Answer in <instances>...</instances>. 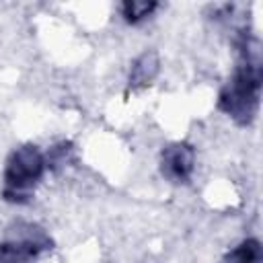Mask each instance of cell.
<instances>
[{
    "mask_svg": "<svg viewBox=\"0 0 263 263\" xmlns=\"http://www.w3.org/2000/svg\"><path fill=\"white\" fill-rule=\"evenodd\" d=\"M238 62L218 95V109L238 125H249L261 99V45L245 29L234 37Z\"/></svg>",
    "mask_w": 263,
    "mask_h": 263,
    "instance_id": "6da1fadb",
    "label": "cell"
},
{
    "mask_svg": "<svg viewBox=\"0 0 263 263\" xmlns=\"http://www.w3.org/2000/svg\"><path fill=\"white\" fill-rule=\"evenodd\" d=\"M45 171L47 158L37 144H23L14 148L2 171V199L16 205L27 203Z\"/></svg>",
    "mask_w": 263,
    "mask_h": 263,
    "instance_id": "7a4b0ae2",
    "label": "cell"
},
{
    "mask_svg": "<svg viewBox=\"0 0 263 263\" xmlns=\"http://www.w3.org/2000/svg\"><path fill=\"white\" fill-rule=\"evenodd\" d=\"M51 238L35 224H16L0 240V263H35L47 249Z\"/></svg>",
    "mask_w": 263,
    "mask_h": 263,
    "instance_id": "3957f363",
    "label": "cell"
},
{
    "mask_svg": "<svg viewBox=\"0 0 263 263\" xmlns=\"http://www.w3.org/2000/svg\"><path fill=\"white\" fill-rule=\"evenodd\" d=\"M195 171V150L187 142H173L160 152V175L171 183H187Z\"/></svg>",
    "mask_w": 263,
    "mask_h": 263,
    "instance_id": "277c9868",
    "label": "cell"
},
{
    "mask_svg": "<svg viewBox=\"0 0 263 263\" xmlns=\"http://www.w3.org/2000/svg\"><path fill=\"white\" fill-rule=\"evenodd\" d=\"M156 72H158V58L154 51H146L134 62L132 74H129V84L132 86H146L156 76Z\"/></svg>",
    "mask_w": 263,
    "mask_h": 263,
    "instance_id": "5b68a950",
    "label": "cell"
},
{
    "mask_svg": "<svg viewBox=\"0 0 263 263\" xmlns=\"http://www.w3.org/2000/svg\"><path fill=\"white\" fill-rule=\"evenodd\" d=\"M222 263H261V242L259 238H245L232 251L226 253Z\"/></svg>",
    "mask_w": 263,
    "mask_h": 263,
    "instance_id": "8992f818",
    "label": "cell"
},
{
    "mask_svg": "<svg viewBox=\"0 0 263 263\" xmlns=\"http://www.w3.org/2000/svg\"><path fill=\"white\" fill-rule=\"evenodd\" d=\"M156 8H158L156 2H146V0H132V2H123V4L119 6L121 16H123L125 23H129V25H138V23L150 18Z\"/></svg>",
    "mask_w": 263,
    "mask_h": 263,
    "instance_id": "52a82bcc",
    "label": "cell"
}]
</instances>
